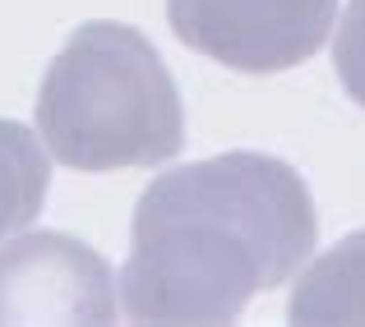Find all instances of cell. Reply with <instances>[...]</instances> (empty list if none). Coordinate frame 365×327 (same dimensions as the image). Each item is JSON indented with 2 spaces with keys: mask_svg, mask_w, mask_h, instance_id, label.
Returning <instances> with one entry per match:
<instances>
[{
  "mask_svg": "<svg viewBox=\"0 0 365 327\" xmlns=\"http://www.w3.org/2000/svg\"><path fill=\"white\" fill-rule=\"evenodd\" d=\"M319 245L301 171L268 152H222L158 176L139 194L120 309L134 323H236Z\"/></svg>",
  "mask_w": 365,
  "mask_h": 327,
  "instance_id": "obj_1",
  "label": "cell"
},
{
  "mask_svg": "<svg viewBox=\"0 0 365 327\" xmlns=\"http://www.w3.org/2000/svg\"><path fill=\"white\" fill-rule=\"evenodd\" d=\"M37 139L70 171L162 166L185 148V107L158 46L130 23H83L46 65Z\"/></svg>",
  "mask_w": 365,
  "mask_h": 327,
  "instance_id": "obj_2",
  "label": "cell"
},
{
  "mask_svg": "<svg viewBox=\"0 0 365 327\" xmlns=\"http://www.w3.org/2000/svg\"><path fill=\"white\" fill-rule=\"evenodd\" d=\"M167 23L227 70L282 74L329 42L338 0H167Z\"/></svg>",
  "mask_w": 365,
  "mask_h": 327,
  "instance_id": "obj_3",
  "label": "cell"
},
{
  "mask_svg": "<svg viewBox=\"0 0 365 327\" xmlns=\"http://www.w3.org/2000/svg\"><path fill=\"white\" fill-rule=\"evenodd\" d=\"M107 258L65 230H33L0 249V323H111Z\"/></svg>",
  "mask_w": 365,
  "mask_h": 327,
  "instance_id": "obj_4",
  "label": "cell"
},
{
  "mask_svg": "<svg viewBox=\"0 0 365 327\" xmlns=\"http://www.w3.org/2000/svg\"><path fill=\"white\" fill-rule=\"evenodd\" d=\"M287 318L305 327L324 323H365V230L342 235L296 277Z\"/></svg>",
  "mask_w": 365,
  "mask_h": 327,
  "instance_id": "obj_5",
  "label": "cell"
},
{
  "mask_svg": "<svg viewBox=\"0 0 365 327\" xmlns=\"http://www.w3.org/2000/svg\"><path fill=\"white\" fill-rule=\"evenodd\" d=\"M51 189V161L28 124L0 120V245L33 226Z\"/></svg>",
  "mask_w": 365,
  "mask_h": 327,
  "instance_id": "obj_6",
  "label": "cell"
},
{
  "mask_svg": "<svg viewBox=\"0 0 365 327\" xmlns=\"http://www.w3.org/2000/svg\"><path fill=\"white\" fill-rule=\"evenodd\" d=\"M333 28H338V42H333L338 83L347 88V97L356 107H365V0H351Z\"/></svg>",
  "mask_w": 365,
  "mask_h": 327,
  "instance_id": "obj_7",
  "label": "cell"
}]
</instances>
